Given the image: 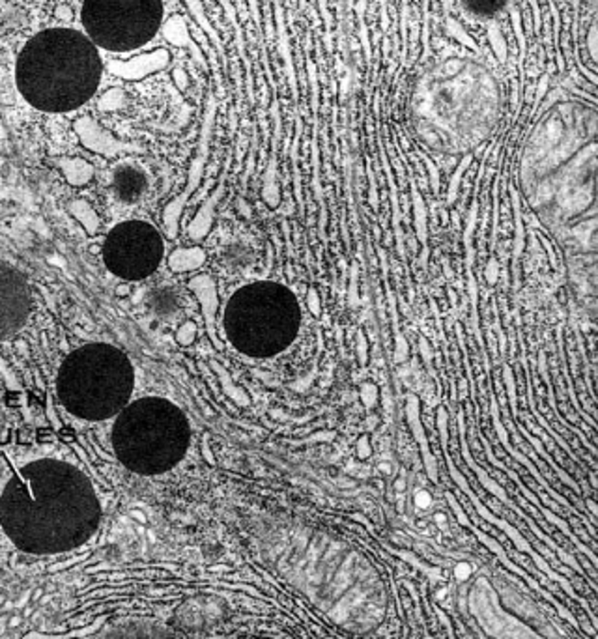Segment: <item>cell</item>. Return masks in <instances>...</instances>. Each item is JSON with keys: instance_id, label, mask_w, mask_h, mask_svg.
Returning <instances> with one entry per match:
<instances>
[{"instance_id": "cell-1", "label": "cell", "mask_w": 598, "mask_h": 639, "mask_svg": "<svg viewBox=\"0 0 598 639\" xmlns=\"http://www.w3.org/2000/svg\"><path fill=\"white\" fill-rule=\"evenodd\" d=\"M101 506L75 465L41 458L23 465L0 496V526L19 550L36 555L75 550L96 533Z\"/></svg>"}, {"instance_id": "cell-2", "label": "cell", "mask_w": 598, "mask_h": 639, "mask_svg": "<svg viewBox=\"0 0 598 639\" xmlns=\"http://www.w3.org/2000/svg\"><path fill=\"white\" fill-rule=\"evenodd\" d=\"M97 47L73 28H47L28 40L16 64L26 103L43 113H70L90 101L101 81Z\"/></svg>"}, {"instance_id": "cell-3", "label": "cell", "mask_w": 598, "mask_h": 639, "mask_svg": "<svg viewBox=\"0 0 598 639\" xmlns=\"http://www.w3.org/2000/svg\"><path fill=\"white\" fill-rule=\"evenodd\" d=\"M135 370L129 357L113 344H84L64 359L57 378L62 406L84 421L118 415L133 394Z\"/></svg>"}, {"instance_id": "cell-4", "label": "cell", "mask_w": 598, "mask_h": 639, "mask_svg": "<svg viewBox=\"0 0 598 639\" xmlns=\"http://www.w3.org/2000/svg\"><path fill=\"white\" fill-rule=\"evenodd\" d=\"M189 438V423L184 411L159 396L128 404L113 426L118 460L140 475H159L172 469L187 452Z\"/></svg>"}, {"instance_id": "cell-5", "label": "cell", "mask_w": 598, "mask_h": 639, "mask_svg": "<svg viewBox=\"0 0 598 639\" xmlns=\"http://www.w3.org/2000/svg\"><path fill=\"white\" fill-rule=\"evenodd\" d=\"M301 322L296 297L277 282H255L231 297L225 312L226 337L251 357H271L290 346Z\"/></svg>"}, {"instance_id": "cell-6", "label": "cell", "mask_w": 598, "mask_h": 639, "mask_svg": "<svg viewBox=\"0 0 598 639\" xmlns=\"http://www.w3.org/2000/svg\"><path fill=\"white\" fill-rule=\"evenodd\" d=\"M163 2H84L81 21L88 40L107 51L122 52L146 45L157 34Z\"/></svg>"}, {"instance_id": "cell-7", "label": "cell", "mask_w": 598, "mask_h": 639, "mask_svg": "<svg viewBox=\"0 0 598 639\" xmlns=\"http://www.w3.org/2000/svg\"><path fill=\"white\" fill-rule=\"evenodd\" d=\"M103 262L123 281H143L157 272L163 260V238L146 221H126L109 232L103 241Z\"/></svg>"}, {"instance_id": "cell-8", "label": "cell", "mask_w": 598, "mask_h": 639, "mask_svg": "<svg viewBox=\"0 0 598 639\" xmlns=\"http://www.w3.org/2000/svg\"><path fill=\"white\" fill-rule=\"evenodd\" d=\"M32 296L26 277L0 260V340L13 337L31 316Z\"/></svg>"}, {"instance_id": "cell-9", "label": "cell", "mask_w": 598, "mask_h": 639, "mask_svg": "<svg viewBox=\"0 0 598 639\" xmlns=\"http://www.w3.org/2000/svg\"><path fill=\"white\" fill-rule=\"evenodd\" d=\"M215 111H217V101H215L214 96H210L208 97V107H206L204 123H202V133H200L199 152H196L193 163H191L189 174H187V184H185L184 191H182L176 199L170 200L169 204L165 206L163 226L170 240H176V235H178L179 230V217L184 213V208L187 206V202H189V199L193 196L194 191L199 189L200 179L204 176L206 161H208V154H210V138L211 129H214Z\"/></svg>"}, {"instance_id": "cell-10", "label": "cell", "mask_w": 598, "mask_h": 639, "mask_svg": "<svg viewBox=\"0 0 598 639\" xmlns=\"http://www.w3.org/2000/svg\"><path fill=\"white\" fill-rule=\"evenodd\" d=\"M77 131L87 148H90L96 154L105 155V157H118V155L143 152V148L137 144L118 140L116 137L99 128V123L92 122L90 118H82L81 122H77Z\"/></svg>"}, {"instance_id": "cell-11", "label": "cell", "mask_w": 598, "mask_h": 639, "mask_svg": "<svg viewBox=\"0 0 598 639\" xmlns=\"http://www.w3.org/2000/svg\"><path fill=\"white\" fill-rule=\"evenodd\" d=\"M170 64V52L167 49H155L152 52H144L140 57H135L128 62H109V70L126 81H140L152 73H157Z\"/></svg>"}, {"instance_id": "cell-12", "label": "cell", "mask_w": 598, "mask_h": 639, "mask_svg": "<svg viewBox=\"0 0 598 639\" xmlns=\"http://www.w3.org/2000/svg\"><path fill=\"white\" fill-rule=\"evenodd\" d=\"M189 290L193 291L200 303V311L204 316L206 331L210 335V340L217 350H223L219 337H217V329H215V316H217V309H219V296H217V284H215L214 277L210 275H196L187 282Z\"/></svg>"}, {"instance_id": "cell-13", "label": "cell", "mask_w": 598, "mask_h": 639, "mask_svg": "<svg viewBox=\"0 0 598 639\" xmlns=\"http://www.w3.org/2000/svg\"><path fill=\"white\" fill-rule=\"evenodd\" d=\"M406 415H408V425L414 432V438L417 440L421 447V452H423V460H425V467L428 477L434 482H438V465H436L434 456L428 449V441H426L425 426H423V421H421V404L419 399L415 394H409L408 402H406Z\"/></svg>"}, {"instance_id": "cell-14", "label": "cell", "mask_w": 598, "mask_h": 639, "mask_svg": "<svg viewBox=\"0 0 598 639\" xmlns=\"http://www.w3.org/2000/svg\"><path fill=\"white\" fill-rule=\"evenodd\" d=\"M114 191L118 199L133 204L146 191V176L133 165H122L114 172Z\"/></svg>"}, {"instance_id": "cell-15", "label": "cell", "mask_w": 598, "mask_h": 639, "mask_svg": "<svg viewBox=\"0 0 598 639\" xmlns=\"http://www.w3.org/2000/svg\"><path fill=\"white\" fill-rule=\"evenodd\" d=\"M223 194H225V184L221 182V184L217 185V189L202 202V206L199 208L196 215L193 217L189 226H187V235H189L191 240L200 241L210 234L215 221V210H217V206H219Z\"/></svg>"}, {"instance_id": "cell-16", "label": "cell", "mask_w": 598, "mask_h": 639, "mask_svg": "<svg viewBox=\"0 0 598 639\" xmlns=\"http://www.w3.org/2000/svg\"><path fill=\"white\" fill-rule=\"evenodd\" d=\"M409 185H411V206H414V223H415V234H417V241L423 247V258H421V264L426 266V260H428V210H426L425 199L421 191L417 189L415 185V179L409 176Z\"/></svg>"}, {"instance_id": "cell-17", "label": "cell", "mask_w": 598, "mask_h": 639, "mask_svg": "<svg viewBox=\"0 0 598 639\" xmlns=\"http://www.w3.org/2000/svg\"><path fill=\"white\" fill-rule=\"evenodd\" d=\"M275 113V140H273V155L267 165L266 174H264V185H262V199L270 208H277L281 204V193H279V184H277V144H279V133H281V118L277 113V105L273 107Z\"/></svg>"}, {"instance_id": "cell-18", "label": "cell", "mask_w": 598, "mask_h": 639, "mask_svg": "<svg viewBox=\"0 0 598 639\" xmlns=\"http://www.w3.org/2000/svg\"><path fill=\"white\" fill-rule=\"evenodd\" d=\"M163 32H165V38H167L170 43H174V45H178V47H187V49L193 52V57L196 58V62H199L200 66L206 67L204 57H202V52H200L199 45H196V43L191 40L189 28H187V25H185L184 17L182 16L170 17V19L165 23Z\"/></svg>"}, {"instance_id": "cell-19", "label": "cell", "mask_w": 598, "mask_h": 639, "mask_svg": "<svg viewBox=\"0 0 598 639\" xmlns=\"http://www.w3.org/2000/svg\"><path fill=\"white\" fill-rule=\"evenodd\" d=\"M206 258L202 247H178L169 255V270L172 273L194 272L204 266Z\"/></svg>"}, {"instance_id": "cell-20", "label": "cell", "mask_w": 598, "mask_h": 639, "mask_svg": "<svg viewBox=\"0 0 598 639\" xmlns=\"http://www.w3.org/2000/svg\"><path fill=\"white\" fill-rule=\"evenodd\" d=\"M105 639H172V638H170L165 630L154 626V624L131 623L113 630Z\"/></svg>"}, {"instance_id": "cell-21", "label": "cell", "mask_w": 598, "mask_h": 639, "mask_svg": "<svg viewBox=\"0 0 598 639\" xmlns=\"http://www.w3.org/2000/svg\"><path fill=\"white\" fill-rule=\"evenodd\" d=\"M511 199H512V211H514V243H512V266L518 267V260L521 258L526 251V225H524V217H521V204L520 194L516 187L511 185Z\"/></svg>"}, {"instance_id": "cell-22", "label": "cell", "mask_w": 598, "mask_h": 639, "mask_svg": "<svg viewBox=\"0 0 598 639\" xmlns=\"http://www.w3.org/2000/svg\"><path fill=\"white\" fill-rule=\"evenodd\" d=\"M382 161H384L385 167V176H387L389 184V196H391V206H393V228L394 235H397V251L400 256H404V234H402V228H400V206H399V196H397V184H394V176L391 172V167L387 165V157L382 152Z\"/></svg>"}, {"instance_id": "cell-23", "label": "cell", "mask_w": 598, "mask_h": 639, "mask_svg": "<svg viewBox=\"0 0 598 639\" xmlns=\"http://www.w3.org/2000/svg\"><path fill=\"white\" fill-rule=\"evenodd\" d=\"M211 367H214V370H215V372H217V376H219V382H221V385H223V391H225L226 396H231V399L234 400V402L238 406H249V404H251V399H249V394H247L245 391H243V389L238 387V385H236L234 382H232L231 374L226 372L225 368L221 367L219 363H215V361H211Z\"/></svg>"}, {"instance_id": "cell-24", "label": "cell", "mask_w": 598, "mask_h": 639, "mask_svg": "<svg viewBox=\"0 0 598 639\" xmlns=\"http://www.w3.org/2000/svg\"><path fill=\"white\" fill-rule=\"evenodd\" d=\"M477 223H479V200H473L470 206V211H467V217H465V226H464V247L465 255H467V270H471L473 266V245H471V240H473V234L477 230Z\"/></svg>"}, {"instance_id": "cell-25", "label": "cell", "mask_w": 598, "mask_h": 639, "mask_svg": "<svg viewBox=\"0 0 598 639\" xmlns=\"http://www.w3.org/2000/svg\"><path fill=\"white\" fill-rule=\"evenodd\" d=\"M486 36H488V43H490L492 51H494V55L497 57V60L505 62L506 55H509V49H506L505 36H503L499 25L494 23V21H488V25H486Z\"/></svg>"}, {"instance_id": "cell-26", "label": "cell", "mask_w": 598, "mask_h": 639, "mask_svg": "<svg viewBox=\"0 0 598 639\" xmlns=\"http://www.w3.org/2000/svg\"><path fill=\"white\" fill-rule=\"evenodd\" d=\"M471 161H473V154L464 155V159L460 161V165L456 167V170L453 172L449 179V187H447V204H455L456 199H458V193H460V184L462 176L465 174V170L470 169Z\"/></svg>"}, {"instance_id": "cell-27", "label": "cell", "mask_w": 598, "mask_h": 639, "mask_svg": "<svg viewBox=\"0 0 598 639\" xmlns=\"http://www.w3.org/2000/svg\"><path fill=\"white\" fill-rule=\"evenodd\" d=\"M389 301H391V311H393V323H394V361L397 363H404L406 359L409 357V346L408 340L402 337V333L399 329V322H397V311H394V296L391 294V290L387 288Z\"/></svg>"}, {"instance_id": "cell-28", "label": "cell", "mask_w": 598, "mask_h": 639, "mask_svg": "<svg viewBox=\"0 0 598 639\" xmlns=\"http://www.w3.org/2000/svg\"><path fill=\"white\" fill-rule=\"evenodd\" d=\"M445 28H447V34H449L450 38H455L460 45L467 47V49H471V51L475 52L479 51V45H477L475 40L471 38L470 32L462 26L460 21H456L455 17H447V21H445Z\"/></svg>"}, {"instance_id": "cell-29", "label": "cell", "mask_w": 598, "mask_h": 639, "mask_svg": "<svg viewBox=\"0 0 598 639\" xmlns=\"http://www.w3.org/2000/svg\"><path fill=\"white\" fill-rule=\"evenodd\" d=\"M277 25H279V49H281V55H282V58H284V64H287L288 77H290V84H292V92H294V97H296L297 96L296 75H294V66H292V57H290V45H288L287 30H284V25H282L281 13L277 16Z\"/></svg>"}, {"instance_id": "cell-30", "label": "cell", "mask_w": 598, "mask_h": 639, "mask_svg": "<svg viewBox=\"0 0 598 639\" xmlns=\"http://www.w3.org/2000/svg\"><path fill=\"white\" fill-rule=\"evenodd\" d=\"M72 211L75 213V217L81 221L82 226L87 228L88 234H94V232H97V228H99V217H97L96 211H94L92 208L87 204V202H82V200H79V202H73Z\"/></svg>"}, {"instance_id": "cell-31", "label": "cell", "mask_w": 598, "mask_h": 639, "mask_svg": "<svg viewBox=\"0 0 598 639\" xmlns=\"http://www.w3.org/2000/svg\"><path fill=\"white\" fill-rule=\"evenodd\" d=\"M187 8H189V10L193 11V16H194V19H196V23H199V25L202 26V30H204L206 34H208V38H211V41H214V43H215V47H217L221 55H223V45H221L219 34L215 32V28H214V26H211L210 21L206 19L204 11H202L204 4H200V2H187Z\"/></svg>"}, {"instance_id": "cell-32", "label": "cell", "mask_w": 598, "mask_h": 639, "mask_svg": "<svg viewBox=\"0 0 598 639\" xmlns=\"http://www.w3.org/2000/svg\"><path fill=\"white\" fill-rule=\"evenodd\" d=\"M506 8L511 10V23H512V30H514V36H516L518 45H520V60L526 58V34H524V25H521V13H520V4H506Z\"/></svg>"}, {"instance_id": "cell-33", "label": "cell", "mask_w": 598, "mask_h": 639, "mask_svg": "<svg viewBox=\"0 0 598 639\" xmlns=\"http://www.w3.org/2000/svg\"><path fill=\"white\" fill-rule=\"evenodd\" d=\"M126 105V94H123L122 88H113L109 90L105 96L99 99V109L101 111H118Z\"/></svg>"}, {"instance_id": "cell-34", "label": "cell", "mask_w": 598, "mask_h": 639, "mask_svg": "<svg viewBox=\"0 0 598 639\" xmlns=\"http://www.w3.org/2000/svg\"><path fill=\"white\" fill-rule=\"evenodd\" d=\"M359 396H361V402L367 409H374L380 400V387L372 382H365L359 389Z\"/></svg>"}, {"instance_id": "cell-35", "label": "cell", "mask_w": 598, "mask_h": 639, "mask_svg": "<svg viewBox=\"0 0 598 639\" xmlns=\"http://www.w3.org/2000/svg\"><path fill=\"white\" fill-rule=\"evenodd\" d=\"M359 266L358 262H353L352 270H350V290H348V303L350 307L358 309L359 307Z\"/></svg>"}, {"instance_id": "cell-36", "label": "cell", "mask_w": 598, "mask_h": 639, "mask_svg": "<svg viewBox=\"0 0 598 639\" xmlns=\"http://www.w3.org/2000/svg\"><path fill=\"white\" fill-rule=\"evenodd\" d=\"M417 155H419V157L423 159V161H425L426 172H428V179H430V189L434 191V194H438V193H440V187H441L440 170H438V167H436V165H434V161H432V159H430V157H426V155L423 154V152H417Z\"/></svg>"}, {"instance_id": "cell-37", "label": "cell", "mask_w": 598, "mask_h": 639, "mask_svg": "<svg viewBox=\"0 0 598 639\" xmlns=\"http://www.w3.org/2000/svg\"><path fill=\"white\" fill-rule=\"evenodd\" d=\"M585 47H587V52H589V58L591 62H597L598 60V23L597 19L589 25V32H587V38H585Z\"/></svg>"}, {"instance_id": "cell-38", "label": "cell", "mask_w": 598, "mask_h": 639, "mask_svg": "<svg viewBox=\"0 0 598 639\" xmlns=\"http://www.w3.org/2000/svg\"><path fill=\"white\" fill-rule=\"evenodd\" d=\"M194 338H196V323L194 322H184L179 326L178 333H176V340L178 344L182 346H191L194 343Z\"/></svg>"}, {"instance_id": "cell-39", "label": "cell", "mask_w": 598, "mask_h": 639, "mask_svg": "<svg viewBox=\"0 0 598 639\" xmlns=\"http://www.w3.org/2000/svg\"><path fill=\"white\" fill-rule=\"evenodd\" d=\"M499 275H502L499 260H497L496 256H490L485 266V281L488 282L490 287H494V284H497V281H499Z\"/></svg>"}, {"instance_id": "cell-40", "label": "cell", "mask_w": 598, "mask_h": 639, "mask_svg": "<svg viewBox=\"0 0 598 639\" xmlns=\"http://www.w3.org/2000/svg\"><path fill=\"white\" fill-rule=\"evenodd\" d=\"M307 307L312 316L318 318L322 314V299H320V294H318L316 288L311 287L307 290Z\"/></svg>"}, {"instance_id": "cell-41", "label": "cell", "mask_w": 598, "mask_h": 639, "mask_svg": "<svg viewBox=\"0 0 598 639\" xmlns=\"http://www.w3.org/2000/svg\"><path fill=\"white\" fill-rule=\"evenodd\" d=\"M358 361L361 367H367L368 363V340L363 329L358 331Z\"/></svg>"}, {"instance_id": "cell-42", "label": "cell", "mask_w": 598, "mask_h": 639, "mask_svg": "<svg viewBox=\"0 0 598 639\" xmlns=\"http://www.w3.org/2000/svg\"><path fill=\"white\" fill-rule=\"evenodd\" d=\"M400 34H402V58H406V52H408V4L402 6V11H400Z\"/></svg>"}, {"instance_id": "cell-43", "label": "cell", "mask_w": 598, "mask_h": 639, "mask_svg": "<svg viewBox=\"0 0 598 639\" xmlns=\"http://www.w3.org/2000/svg\"><path fill=\"white\" fill-rule=\"evenodd\" d=\"M548 92H550V75H548V73H542L541 79H538L537 90H535V99H533V101H535V109H537L538 103L548 96Z\"/></svg>"}, {"instance_id": "cell-44", "label": "cell", "mask_w": 598, "mask_h": 639, "mask_svg": "<svg viewBox=\"0 0 598 639\" xmlns=\"http://www.w3.org/2000/svg\"><path fill=\"white\" fill-rule=\"evenodd\" d=\"M370 456H372V445H370V438L365 434L358 440V458L359 460H368Z\"/></svg>"}, {"instance_id": "cell-45", "label": "cell", "mask_w": 598, "mask_h": 639, "mask_svg": "<svg viewBox=\"0 0 598 639\" xmlns=\"http://www.w3.org/2000/svg\"><path fill=\"white\" fill-rule=\"evenodd\" d=\"M529 8L533 10V23H531V28H533V34L538 36L542 32V13H541V4L538 2H529Z\"/></svg>"}, {"instance_id": "cell-46", "label": "cell", "mask_w": 598, "mask_h": 639, "mask_svg": "<svg viewBox=\"0 0 598 639\" xmlns=\"http://www.w3.org/2000/svg\"><path fill=\"white\" fill-rule=\"evenodd\" d=\"M172 79L174 84H176L179 90H185V88L189 87V77H187V73H185V70H182V67H176V70H174Z\"/></svg>"}, {"instance_id": "cell-47", "label": "cell", "mask_w": 598, "mask_h": 639, "mask_svg": "<svg viewBox=\"0 0 598 639\" xmlns=\"http://www.w3.org/2000/svg\"><path fill=\"white\" fill-rule=\"evenodd\" d=\"M432 496H430V491L426 490H417L415 491V506L417 509H428L432 505Z\"/></svg>"}, {"instance_id": "cell-48", "label": "cell", "mask_w": 598, "mask_h": 639, "mask_svg": "<svg viewBox=\"0 0 598 639\" xmlns=\"http://www.w3.org/2000/svg\"><path fill=\"white\" fill-rule=\"evenodd\" d=\"M368 178H370V206H372L374 211H378V193H376V182H374V176H372V170H370V165H368Z\"/></svg>"}, {"instance_id": "cell-49", "label": "cell", "mask_w": 598, "mask_h": 639, "mask_svg": "<svg viewBox=\"0 0 598 639\" xmlns=\"http://www.w3.org/2000/svg\"><path fill=\"white\" fill-rule=\"evenodd\" d=\"M447 499H449V503H450V506H453V511L456 512V516H458V522L460 523H464L465 527H471V523H470V520H467V516H465L464 512H462V509H460V505H458V503H456V499L453 496H447Z\"/></svg>"}, {"instance_id": "cell-50", "label": "cell", "mask_w": 598, "mask_h": 639, "mask_svg": "<svg viewBox=\"0 0 598 639\" xmlns=\"http://www.w3.org/2000/svg\"><path fill=\"white\" fill-rule=\"evenodd\" d=\"M434 522H436V526L440 527V529H447V527H449V518L445 516L443 512H436L434 514Z\"/></svg>"}, {"instance_id": "cell-51", "label": "cell", "mask_w": 598, "mask_h": 639, "mask_svg": "<svg viewBox=\"0 0 598 639\" xmlns=\"http://www.w3.org/2000/svg\"><path fill=\"white\" fill-rule=\"evenodd\" d=\"M430 17L428 13H425V23H423V47H425V52H426V47H428V28H430Z\"/></svg>"}, {"instance_id": "cell-52", "label": "cell", "mask_w": 598, "mask_h": 639, "mask_svg": "<svg viewBox=\"0 0 598 639\" xmlns=\"http://www.w3.org/2000/svg\"><path fill=\"white\" fill-rule=\"evenodd\" d=\"M538 240L542 241V245L546 247L548 251V256H550V264H552V267H558V260H555V255H553V251H552V247H550V243H548L546 240H544V235H538Z\"/></svg>"}, {"instance_id": "cell-53", "label": "cell", "mask_w": 598, "mask_h": 639, "mask_svg": "<svg viewBox=\"0 0 598 639\" xmlns=\"http://www.w3.org/2000/svg\"><path fill=\"white\" fill-rule=\"evenodd\" d=\"M470 565H458L456 568V574H458V578H467V574H470Z\"/></svg>"}, {"instance_id": "cell-54", "label": "cell", "mask_w": 598, "mask_h": 639, "mask_svg": "<svg viewBox=\"0 0 598 639\" xmlns=\"http://www.w3.org/2000/svg\"><path fill=\"white\" fill-rule=\"evenodd\" d=\"M391 469H393V465L389 462H380L378 464V471H382L384 475H391Z\"/></svg>"}, {"instance_id": "cell-55", "label": "cell", "mask_w": 598, "mask_h": 639, "mask_svg": "<svg viewBox=\"0 0 598 639\" xmlns=\"http://www.w3.org/2000/svg\"><path fill=\"white\" fill-rule=\"evenodd\" d=\"M394 490L399 491V494H402V491L406 490V481H404V479H402V477H400L399 481L394 482Z\"/></svg>"}, {"instance_id": "cell-56", "label": "cell", "mask_w": 598, "mask_h": 639, "mask_svg": "<svg viewBox=\"0 0 598 639\" xmlns=\"http://www.w3.org/2000/svg\"><path fill=\"white\" fill-rule=\"evenodd\" d=\"M116 294H118V296H122V294H123V296H128V294H129L128 284H122V287H118L116 288Z\"/></svg>"}]
</instances>
